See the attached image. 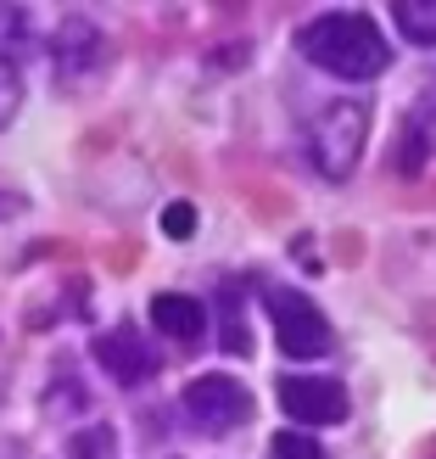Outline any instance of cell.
<instances>
[{
	"label": "cell",
	"mask_w": 436,
	"mask_h": 459,
	"mask_svg": "<svg viewBox=\"0 0 436 459\" xmlns=\"http://www.w3.org/2000/svg\"><path fill=\"white\" fill-rule=\"evenodd\" d=\"M73 459H112V431H107V426H96L90 437L79 431V437H73Z\"/></svg>",
	"instance_id": "cell-14"
},
{
	"label": "cell",
	"mask_w": 436,
	"mask_h": 459,
	"mask_svg": "<svg viewBox=\"0 0 436 459\" xmlns=\"http://www.w3.org/2000/svg\"><path fill=\"white\" fill-rule=\"evenodd\" d=\"M151 325L163 331L168 342H201L208 336V308L185 291H157L151 297Z\"/></svg>",
	"instance_id": "cell-9"
},
{
	"label": "cell",
	"mask_w": 436,
	"mask_h": 459,
	"mask_svg": "<svg viewBox=\"0 0 436 459\" xmlns=\"http://www.w3.org/2000/svg\"><path fill=\"white\" fill-rule=\"evenodd\" d=\"M51 62H56V79L62 84H84L107 67V34L96 29L90 17H67L56 39H51Z\"/></svg>",
	"instance_id": "cell-6"
},
{
	"label": "cell",
	"mask_w": 436,
	"mask_h": 459,
	"mask_svg": "<svg viewBox=\"0 0 436 459\" xmlns=\"http://www.w3.org/2000/svg\"><path fill=\"white\" fill-rule=\"evenodd\" d=\"M392 22L408 45H436V0H392Z\"/></svg>",
	"instance_id": "cell-10"
},
{
	"label": "cell",
	"mask_w": 436,
	"mask_h": 459,
	"mask_svg": "<svg viewBox=\"0 0 436 459\" xmlns=\"http://www.w3.org/2000/svg\"><path fill=\"white\" fill-rule=\"evenodd\" d=\"M263 308H269V325H274V348L286 359H325L330 353V319L303 291L263 286Z\"/></svg>",
	"instance_id": "cell-4"
},
{
	"label": "cell",
	"mask_w": 436,
	"mask_h": 459,
	"mask_svg": "<svg viewBox=\"0 0 436 459\" xmlns=\"http://www.w3.org/2000/svg\"><path fill=\"white\" fill-rule=\"evenodd\" d=\"M431 157H436V90L408 112V124L398 134V152H392V169L398 174H420Z\"/></svg>",
	"instance_id": "cell-8"
},
{
	"label": "cell",
	"mask_w": 436,
	"mask_h": 459,
	"mask_svg": "<svg viewBox=\"0 0 436 459\" xmlns=\"http://www.w3.org/2000/svg\"><path fill=\"white\" fill-rule=\"evenodd\" d=\"M96 359H101V370L124 386H141L157 370V348L134 325H112L107 336H96Z\"/></svg>",
	"instance_id": "cell-7"
},
{
	"label": "cell",
	"mask_w": 436,
	"mask_h": 459,
	"mask_svg": "<svg viewBox=\"0 0 436 459\" xmlns=\"http://www.w3.org/2000/svg\"><path fill=\"white\" fill-rule=\"evenodd\" d=\"M163 236L168 241H191L196 236V208H191V202H168V208H163Z\"/></svg>",
	"instance_id": "cell-13"
},
{
	"label": "cell",
	"mask_w": 436,
	"mask_h": 459,
	"mask_svg": "<svg viewBox=\"0 0 436 459\" xmlns=\"http://www.w3.org/2000/svg\"><path fill=\"white\" fill-rule=\"evenodd\" d=\"M179 415H185V426L201 431V437H229L235 426L252 420V393L235 376L208 370V376H196L185 393H179Z\"/></svg>",
	"instance_id": "cell-3"
},
{
	"label": "cell",
	"mask_w": 436,
	"mask_h": 459,
	"mask_svg": "<svg viewBox=\"0 0 436 459\" xmlns=\"http://www.w3.org/2000/svg\"><path fill=\"white\" fill-rule=\"evenodd\" d=\"M17 107H22V74L17 62H0V129L17 118Z\"/></svg>",
	"instance_id": "cell-12"
},
{
	"label": "cell",
	"mask_w": 436,
	"mask_h": 459,
	"mask_svg": "<svg viewBox=\"0 0 436 459\" xmlns=\"http://www.w3.org/2000/svg\"><path fill=\"white\" fill-rule=\"evenodd\" d=\"M296 51H303L313 67L347 79V84L375 79V74H386V62H392V45L380 39V29L363 12H319L313 22H303Z\"/></svg>",
	"instance_id": "cell-1"
},
{
	"label": "cell",
	"mask_w": 436,
	"mask_h": 459,
	"mask_svg": "<svg viewBox=\"0 0 436 459\" xmlns=\"http://www.w3.org/2000/svg\"><path fill=\"white\" fill-rule=\"evenodd\" d=\"M363 141H370V101L363 96H336V101L319 107V118L308 129V157L330 186H341V179H353L358 157H363Z\"/></svg>",
	"instance_id": "cell-2"
},
{
	"label": "cell",
	"mask_w": 436,
	"mask_h": 459,
	"mask_svg": "<svg viewBox=\"0 0 436 459\" xmlns=\"http://www.w3.org/2000/svg\"><path fill=\"white\" fill-rule=\"evenodd\" d=\"M269 454H274V459H325V448H319L308 431H274V437H269Z\"/></svg>",
	"instance_id": "cell-11"
},
{
	"label": "cell",
	"mask_w": 436,
	"mask_h": 459,
	"mask_svg": "<svg viewBox=\"0 0 436 459\" xmlns=\"http://www.w3.org/2000/svg\"><path fill=\"white\" fill-rule=\"evenodd\" d=\"M274 398H280V409L303 426H341L347 420V386H341L336 376H303V370H286L280 381H274Z\"/></svg>",
	"instance_id": "cell-5"
}]
</instances>
